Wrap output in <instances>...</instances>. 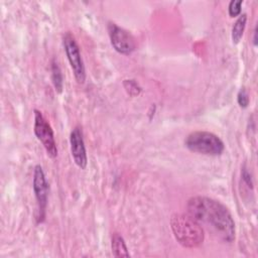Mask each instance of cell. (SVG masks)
I'll list each match as a JSON object with an SVG mask.
<instances>
[{"instance_id":"5b68a950","label":"cell","mask_w":258,"mask_h":258,"mask_svg":"<svg viewBox=\"0 0 258 258\" xmlns=\"http://www.w3.org/2000/svg\"><path fill=\"white\" fill-rule=\"evenodd\" d=\"M62 45L77 82L79 84H84L86 80V71L80 47L74 35L69 31L62 35Z\"/></svg>"},{"instance_id":"277c9868","label":"cell","mask_w":258,"mask_h":258,"mask_svg":"<svg viewBox=\"0 0 258 258\" xmlns=\"http://www.w3.org/2000/svg\"><path fill=\"white\" fill-rule=\"evenodd\" d=\"M34 125L33 131L37 139L42 143L47 155L50 158H54L57 156V147L54 139V134L51 126L44 118L42 113L34 109Z\"/></svg>"},{"instance_id":"30bf717a","label":"cell","mask_w":258,"mask_h":258,"mask_svg":"<svg viewBox=\"0 0 258 258\" xmlns=\"http://www.w3.org/2000/svg\"><path fill=\"white\" fill-rule=\"evenodd\" d=\"M246 21H247V15L245 13H243L238 17V19L233 24L231 36H232V41L234 44H237L240 42V40L243 36L245 27H246Z\"/></svg>"},{"instance_id":"7c38bea8","label":"cell","mask_w":258,"mask_h":258,"mask_svg":"<svg viewBox=\"0 0 258 258\" xmlns=\"http://www.w3.org/2000/svg\"><path fill=\"white\" fill-rule=\"evenodd\" d=\"M123 85L130 96H138L141 92V88L135 80H125Z\"/></svg>"},{"instance_id":"2e32d148","label":"cell","mask_w":258,"mask_h":258,"mask_svg":"<svg viewBox=\"0 0 258 258\" xmlns=\"http://www.w3.org/2000/svg\"><path fill=\"white\" fill-rule=\"evenodd\" d=\"M253 44L256 46L257 45V27L254 30V38H253Z\"/></svg>"},{"instance_id":"6da1fadb","label":"cell","mask_w":258,"mask_h":258,"mask_svg":"<svg viewBox=\"0 0 258 258\" xmlns=\"http://www.w3.org/2000/svg\"><path fill=\"white\" fill-rule=\"evenodd\" d=\"M187 214L216 239L232 243L235 240V222L226 206L204 196L190 198L186 204Z\"/></svg>"},{"instance_id":"8992f818","label":"cell","mask_w":258,"mask_h":258,"mask_svg":"<svg viewBox=\"0 0 258 258\" xmlns=\"http://www.w3.org/2000/svg\"><path fill=\"white\" fill-rule=\"evenodd\" d=\"M108 33L112 46L119 53L128 55L136 48V42L133 35L126 29L113 22L108 23Z\"/></svg>"},{"instance_id":"7a4b0ae2","label":"cell","mask_w":258,"mask_h":258,"mask_svg":"<svg viewBox=\"0 0 258 258\" xmlns=\"http://www.w3.org/2000/svg\"><path fill=\"white\" fill-rule=\"evenodd\" d=\"M170 227L175 240L185 248H197L204 242V228L188 214H173Z\"/></svg>"},{"instance_id":"4fadbf2b","label":"cell","mask_w":258,"mask_h":258,"mask_svg":"<svg viewBox=\"0 0 258 258\" xmlns=\"http://www.w3.org/2000/svg\"><path fill=\"white\" fill-rule=\"evenodd\" d=\"M243 4L242 0H232L228 5V12L230 17H237L241 14V6Z\"/></svg>"},{"instance_id":"ba28073f","label":"cell","mask_w":258,"mask_h":258,"mask_svg":"<svg viewBox=\"0 0 258 258\" xmlns=\"http://www.w3.org/2000/svg\"><path fill=\"white\" fill-rule=\"evenodd\" d=\"M71 152L75 163L82 169H85L88 164V156L86 151V146L84 142L82 129L77 126L75 127L70 135Z\"/></svg>"},{"instance_id":"3957f363","label":"cell","mask_w":258,"mask_h":258,"mask_svg":"<svg viewBox=\"0 0 258 258\" xmlns=\"http://www.w3.org/2000/svg\"><path fill=\"white\" fill-rule=\"evenodd\" d=\"M185 147L196 153L217 156L225 149L224 142L219 136L209 131H195L187 135L184 141Z\"/></svg>"},{"instance_id":"52a82bcc","label":"cell","mask_w":258,"mask_h":258,"mask_svg":"<svg viewBox=\"0 0 258 258\" xmlns=\"http://www.w3.org/2000/svg\"><path fill=\"white\" fill-rule=\"evenodd\" d=\"M33 191L37 204V223H41L45 217V210L47 206L48 183L46 181L43 169L40 165H35L33 171Z\"/></svg>"},{"instance_id":"5bb4252c","label":"cell","mask_w":258,"mask_h":258,"mask_svg":"<svg viewBox=\"0 0 258 258\" xmlns=\"http://www.w3.org/2000/svg\"><path fill=\"white\" fill-rule=\"evenodd\" d=\"M237 102H238V104L241 108H247L248 107L250 99H249V95H248L247 91L244 88H242L239 91V93L237 95Z\"/></svg>"},{"instance_id":"8fae6325","label":"cell","mask_w":258,"mask_h":258,"mask_svg":"<svg viewBox=\"0 0 258 258\" xmlns=\"http://www.w3.org/2000/svg\"><path fill=\"white\" fill-rule=\"evenodd\" d=\"M51 81L55 91L60 94L63 89V77L61 74V70L55 59L51 60Z\"/></svg>"},{"instance_id":"9c48e42d","label":"cell","mask_w":258,"mask_h":258,"mask_svg":"<svg viewBox=\"0 0 258 258\" xmlns=\"http://www.w3.org/2000/svg\"><path fill=\"white\" fill-rule=\"evenodd\" d=\"M111 248L112 253L115 257H129L130 254L128 252V248L123 237L118 234L114 233L111 239Z\"/></svg>"},{"instance_id":"9a60e30c","label":"cell","mask_w":258,"mask_h":258,"mask_svg":"<svg viewBox=\"0 0 258 258\" xmlns=\"http://www.w3.org/2000/svg\"><path fill=\"white\" fill-rule=\"evenodd\" d=\"M242 178L244 180V182L249 186V187H253V182H252V178H251V174L250 172L247 170L246 167H243L242 170Z\"/></svg>"}]
</instances>
